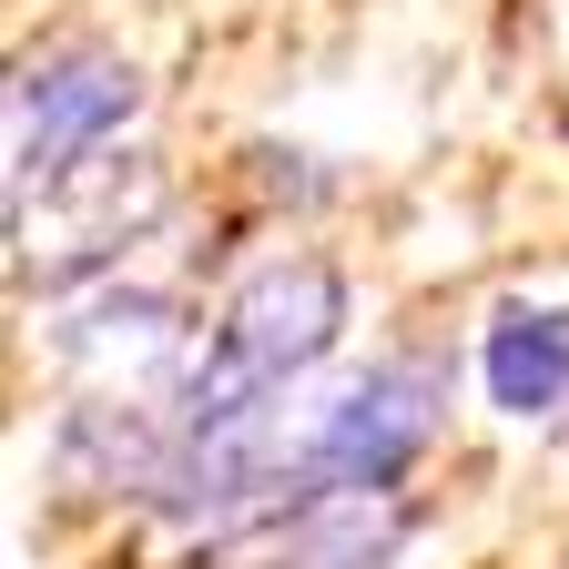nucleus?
Segmentation results:
<instances>
[{
  "label": "nucleus",
  "instance_id": "20e7f679",
  "mask_svg": "<svg viewBox=\"0 0 569 569\" xmlns=\"http://www.w3.org/2000/svg\"><path fill=\"white\" fill-rule=\"evenodd\" d=\"M478 377L498 417H569V316L559 306H498L478 336Z\"/></svg>",
  "mask_w": 569,
  "mask_h": 569
},
{
  "label": "nucleus",
  "instance_id": "f03ea898",
  "mask_svg": "<svg viewBox=\"0 0 569 569\" xmlns=\"http://www.w3.org/2000/svg\"><path fill=\"white\" fill-rule=\"evenodd\" d=\"M438 397H448L438 356H387V367L346 377L296 448V509L306 498H387L438 438Z\"/></svg>",
  "mask_w": 569,
  "mask_h": 569
},
{
  "label": "nucleus",
  "instance_id": "f257e3e1",
  "mask_svg": "<svg viewBox=\"0 0 569 569\" xmlns=\"http://www.w3.org/2000/svg\"><path fill=\"white\" fill-rule=\"evenodd\" d=\"M336 326H346L336 264H316V254L264 264L244 296L213 316V346L193 356V377L173 397V458L234 448V438H274V397L336 346Z\"/></svg>",
  "mask_w": 569,
  "mask_h": 569
},
{
  "label": "nucleus",
  "instance_id": "7ed1b4c3",
  "mask_svg": "<svg viewBox=\"0 0 569 569\" xmlns=\"http://www.w3.org/2000/svg\"><path fill=\"white\" fill-rule=\"evenodd\" d=\"M122 122H132V71H122L112 51L71 41V51L21 61V82H11V193L71 183L82 163L112 153Z\"/></svg>",
  "mask_w": 569,
  "mask_h": 569
}]
</instances>
